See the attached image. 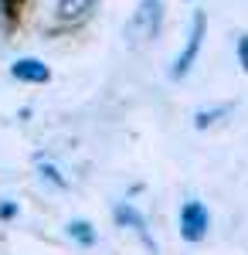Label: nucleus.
<instances>
[{"instance_id": "nucleus-5", "label": "nucleus", "mask_w": 248, "mask_h": 255, "mask_svg": "<svg viewBox=\"0 0 248 255\" xmlns=\"http://www.w3.org/2000/svg\"><path fill=\"white\" fill-rule=\"evenodd\" d=\"M113 218L119 221V225H123V228H133L136 235L143 238V245H146L150 252L156 249V245H153V238H150V228H146V221H143V215L136 211L133 204H126V201H119V204L113 208Z\"/></svg>"}, {"instance_id": "nucleus-8", "label": "nucleus", "mask_w": 248, "mask_h": 255, "mask_svg": "<svg viewBox=\"0 0 248 255\" xmlns=\"http://www.w3.org/2000/svg\"><path fill=\"white\" fill-rule=\"evenodd\" d=\"M228 109H231V106H221V109H214V113H211V109H204V113H197V119H194V126H197V129H208L211 123H214L218 116H225Z\"/></svg>"}, {"instance_id": "nucleus-11", "label": "nucleus", "mask_w": 248, "mask_h": 255, "mask_svg": "<svg viewBox=\"0 0 248 255\" xmlns=\"http://www.w3.org/2000/svg\"><path fill=\"white\" fill-rule=\"evenodd\" d=\"M41 174L48 177V180H55V184H61V187H65V180L58 177V170H55V167H48V163H44V167H41Z\"/></svg>"}, {"instance_id": "nucleus-2", "label": "nucleus", "mask_w": 248, "mask_h": 255, "mask_svg": "<svg viewBox=\"0 0 248 255\" xmlns=\"http://www.w3.org/2000/svg\"><path fill=\"white\" fill-rule=\"evenodd\" d=\"M211 228V211L204 201H184L180 204V238L184 242H204Z\"/></svg>"}, {"instance_id": "nucleus-6", "label": "nucleus", "mask_w": 248, "mask_h": 255, "mask_svg": "<svg viewBox=\"0 0 248 255\" xmlns=\"http://www.w3.org/2000/svg\"><path fill=\"white\" fill-rule=\"evenodd\" d=\"M65 232H68V238H75L78 245H96V232H92V225H89V221H68V228H65Z\"/></svg>"}, {"instance_id": "nucleus-1", "label": "nucleus", "mask_w": 248, "mask_h": 255, "mask_svg": "<svg viewBox=\"0 0 248 255\" xmlns=\"http://www.w3.org/2000/svg\"><path fill=\"white\" fill-rule=\"evenodd\" d=\"M204 31H208V14L197 10V14H194V24H191V34H187V44L180 48V55H177V61H173V68H170L173 82H180L194 68V61L201 55V44H204Z\"/></svg>"}, {"instance_id": "nucleus-4", "label": "nucleus", "mask_w": 248, "mask_h": 255, "mask_svg": "<svg viewBox=\"0 0 248 255\" xmlns=\"http://www.w3.org/2000/svg\"><path fill=\"white\" fill-rule=\"evenodd\" d=\"M10 75L24 85H44V82H51V68L41 58H17L10 65Z\"/></svg>"}, {"instance_id": "nucleus-3", "label": "nucleus", "mask_w": 248, "mask_h": 255, "mask_svg": "<svg viewBox=\"0 0 248 255\" xmlns=\"http://www.w3.org/2000/svg\"><path fill=\"white\" fill-rule=\"evenodd\" d=\"M160 24H163V3L160 0H143L139 10L133 14V20H129V34L150 41L160 34Z\"/></svg>"}, {"instance_id": "nucleus-7", "label": "nucleus", "mask_w": 248, "mask_h": 255, "mask_svg": "<svg viewBox=\"0 0 248 255\" xmlns=\"http://www.w3.org/2000/svg\"><path fill=\"white\" fill-rule=\"evenodd\" d=\"M89 3L92 0H58V10H61V17H78L89 10Z\"/></svg>"}, {"instance_id": "nucleus-10", "label": "nucleus", "mask_w": 248, "mask_h": 255, "mask_svg": "<svg viewBox=\"0 0 248 255\" xmlns=\"http://www.w3.org/2000/svg\"><path fill=\"white\" fill-rule=\"evenodd\" d=\"M17 215V204H14V201H3V204H0V218H14Z\"/></svg>"}, {"instance_id": "nucleus-9", "label": "nucleus", "mask_w": 248, "mask_h": 255, "mask_svg": "<svg viewBox=\"0 0 248 255\" xmlns=\"http://www.w3.org/2000/svg\"><path fill=\"white\" fill-rule=\"evenodd\" d=\"M238 61H242V68L248 72V34L238 38Z\"/></svg>"}]
</instances>
